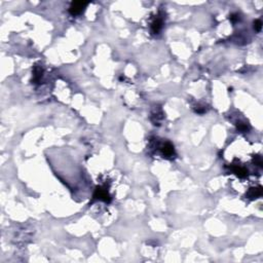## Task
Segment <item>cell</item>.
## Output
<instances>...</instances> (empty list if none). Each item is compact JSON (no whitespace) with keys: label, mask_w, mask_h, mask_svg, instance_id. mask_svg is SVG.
Masks as SVG:
<instances>
[{"label":"cell","mask_w":263,"mask_h":263,"mask_svg":"<svg viewBox=\"0 0 263 263\" xmlns=\"http://www.w3.org/2000/svg\"><path fill=\"white\" fill-rule=\"evenodd\" d=\"M87 5V2H82V1L72 2V4H71V6H70V14H73V16L81 14Z\"/></svg>","instance_id":"1"},{"label":"cell","mask_w":263,"mask_h":263,"mask_svg":"<svg viewBox=\"0 0 263 263\" xmlns=\"http://www.w3.org/2000/svg\"><path fill=\"white\" fill-rule=\"evenodd\" d=\"M94 197L101 200H104V202H109L110 200V195L108 194V192H107L105 189H102V188L96 189V191H95L94 193Z\"/></svg>","instance_id":"2"},{"label":"cell","mask_w":263,"mask_h":263,"mask_svg":"<svg viewBox=\"0 0 263 263\" xmlns=\"http://www.w3.org/2000/svg\"><path fill=\"white\" fill-rule=\"evenodd\" d=\"M163 153L165 155H167V156H171V155H173L174 153V147L172 144L170 143H167L163 145Z\"/></svg>","instance_id":"3"},{"label":"cell","mask_w":263,"mask_h":263,"mask_svg":"<svg viewBox=\"0 0 263 263\" xmlns=\"http://www.w3.org/2000/svg\"><path fill=\"white\" fill-rule=\"evenodd\" d=\"M261 195H262V188H261V187L252 189V190L250 191V193H249V197H251V198H257V197H261Z\"/></svg>","instance_id":"4"},{"label":"cell","mask_w":263,"mask_h":263,"mask_svg":"<svg viewBox=\"0 0 263 263\" xmlns=\"http://www.w3.org/2000/svg\"><path fill=\"white\" fill-rule=\"evenodd\" d=\"M161 27H163V21L158 19V20H156L152 24V31H153L154 33H158V32L160 31Z\"/></svg>","instance_id":"5"},{"label":"cell","mask_w":263,"mask_h":263,"mask_svg":"<svg viewBox=\"0 0 263 263\" xmlns=\"http://www.w3.org/2000/svg\"><path fill=\"white\" fill-rule=\"evenodd\" d=\"M233 172L238 176H240V177H245L246 175H247V173H248L247 170L243 169V168H241V167H236L233 169Z\"/></svg>","instance_id":"6"},{"label":"cell","mask_w":263,"mask_h":263,"mask_svg":"<svg viewBox=\"0 0 263 263\" xmlns=\"http://www.w3.org/2000/svg\"><path fill=\"white\" fill-rule=\"evenodd\" d=\"M254 28H255L256 31L259 32L260 30H261V28H262V22H261V21H260V20L255 21V22H254Z\"/></svg>","instance_id":"7"},{"label":"cell","mask_w":263,"mask_h":263,"mask_svg":"<svg viewBox=\"0 0 263 263\" xmlns=\"http://www.w3.org/2000/svg\"><path fill=\"white\" fill-rule=\"evenodd\" d=\"M254 163H255V165H257L258 167H262V159L260 156H256L255 159H254Z\"/></svg>","instance_id":"8"},{"label":"cell","mask_w":263,"mask_h":263,"mask_svg":"<svg viewBox=\"0 0 263 263\" xmlns=\"http://www.w3.org/2000/svg\"><path fill=\"white\" fill-rule=\"evenodd\" d=\"M230 20H231L233 23H234V22H236V21L240 20V16H238V14H233L231 17H230Z\"/></svg>","instance_id":"9"}]
</instances>
